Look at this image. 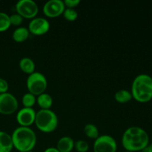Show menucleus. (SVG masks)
<instances>
[{
	"label": "nucleus",
	"mask_w": 152,
	"mask_h": 152,
	"mask_svg": "<svg viewBox=\"0 0 152 152\" xmlns=\"http://www.w3.org/2000/svg\"><path fill=\"white\" fill-rule=\"evenodd\" d=\"M8 83L4 79L0 77V94L7 93L8 91Z\"/></svg>",
	"instance_id": "25"
},
{
	"label": "nucleus",
	"mask_w": 152,
	"mask_h": 152,
	"mask_svg": "<svg viewBox=\"0 0 152 152\" xmlns=\"http://www.w3.org/2000/svg\"><path fill=\"white\" fill-rule=\"evenodd\" d=\"M142 152H152V143L148 144L146 148L142 151Z\"/></svg>",
	"instance_id": "27"
},
{
	"label": "nucleus",
	"mask_w": 152,
	"mask_h": 152,
	"mask_svg": "<svg viewBox=\"0 0 152 152\" xmlns=\"http://www.w3.org/2000/svg\"><path fill=\"white\" fill-rule=\"evenodd\" d=\"M28 29L29 32L34 35H43L50 29V23L48 20L45 18L35 17L30 22Z\"/></svg>",
	"instance_id": "10"
},
{
	"label": "nucleus",
	"mask_w": 152,
	"mask_h": 152,
	"mask_svg": "<svg viewBox=\"0 0 152 152\" xmlns=\"http://www.w3.org/2000/svg\"><path fill=\"white\" fill-rule=\"evenodd\" d=\"M10 26V16L4 12H0V32L6 31Z\"/></svg>",
	"instance_id": "20"
},
{
	"label": "nucleus",
	"mask_w": 152,
	"mask_h": 152,
	"mask_svg": "<svg viewBox=\"0 0 152 152\" xmlns=\"http://www.w3.org/2000/svg\"><path fill=\"white\" fill-rule=\"evenodd\" d=\"M149 144V137L143 129L132 126L126 129L122 137V145L126 151H143Z\"/></svg>",
	"instance_id": "1"
},
{
	"label": "nucleus",
	"mask_w": 152,
	"mask_h": 152,
	"mask_svg": "<svg viewBox=\"0 0 152 152\" xmlns=\"http://www.w3.org/2000/svg\"><path fill=\"white\" fill-rule=\"evenodd\" d=\"M65 9L62 0H49L43 6V13L48 17L54 18L62 14Z\"/></svg>",
	"instance_id": "9"
},
{
	"label": "nucleus",
	"mask_w": 152,
	"mask_h": 152,
	"mask_svg": "<svg viewBox=\"0 0 152 152\" xmlns=\"http://www.w3.org/2000/svg\"><path fill=\"white\" fill-rule=\"evenodd\" d=\"M35 124L44 133H51L58 126V117L50 109H40L36 114Z\"/></svg>",
	"instance_id": "4"
},
{
	"label": "nucleus",
	"mask_w": 152,
	"mask_h": 152,
	"mask_svg": "<svg viewBox=\"0 0 152 152\" xmlns=\"http://www.w3.org/2000/svg\"><path fill=\"white\" fill-rule=\"evenodd\" d=\"M74 147L78 152H87L89 149L88 143L83 140H80L74 142Z\"/></svg>",
	"instance_id": "22"
},
{
	"label": "nucleus",
	"mask_w": 152,
	"mask_h": 152,
	"mask_svg": "<svg viewBox=\"0 0 152 152\" xmlns=\"http://www.w3.org/2000/svg\"><path fill=\"white\" fill-rule=\"evenodd\" d=\"M22 102L24 108H32L37 102V98L34 94L31 93H26L22 98Z\"/></svg>",
	"instance_id": "19"
},
{
	"label": "nucleus",
	"mask_w": 152,
	"mask_h": 152,
	"mask_svg": "<svg viewBox=\"0 0 152 152\" xmlns=\"http://www.w3.org/2000/svg\"><path fill=\"white\" fill-rule=\"evenodd\" d=\"M28 152H34L33 151H28Z\"/></svg>",
	"instance_id": "28"
},
{
	"label": "nucleus",
	"mask_w": 152,
	"mask_h": 152,
	"mask_svg": "<svg viewBox=\"0 0 152 152\" xmlns=\"http://www.w3.org/2000/svg\"><path fill=\"white\" fill-rule=\"evenodd\" d=\"M132 97L140 103H146L152 99V77L148 74L137 76L132 85Z\"/></svg>",
	"instance_id": "2"
},
{
	"label": "nucleus",
	"mask_w": 152,
	"mask_h": 152,
	"mask_svg": "<svg viewBox=\"0 0 152 152\" xmlns=\"http://www.w3.org/2000/svg\"><path fill=\"white\" fill-rule=\"evenodd\" d=\"M26 84L29 93L34 96H39L45 93V91L47 88L48 82L46 77L42 73L34 72L28 77Z\"/></svg>",
	"instance_id": "5"
},
{
	"label": "nucleus",
	"mask_w": 152,
	"mask_h": 152,
	"mask_svg": "<svg viewBox=\"0 0 152 152\" xmlns=\"http://www.w3.org/2000/svg\"><path fill=\"white\" fill-rule=\"evenodd\" d=\"M37 112L33 108H23L16 114L17 123L22 127H29L35 123Z\"/></svg>",
	"instance_id": "11"
},
{
	"label": "nucleus",
	"mask_w": 152,
	"mask_h": 152,
	"mask_svg": "<svg viewBox=\"0 0 152 152\" xmlns=\"http://www.w3.org/2000/svg\"><path fill=\"white\" fill-rule=\"evenodd\" d=\"M19 68L24 73L31 74L35 72V63L31 58L24 57L19 61Z\"/></svg>",
	"instance_id": "15"
},
{
	"label": "nucleus",
	"mask_w": 152,
	"mask_h": 152,
	"mask_svg": "<svg viewBox=\"0 0 152 152\" xmlns=\"http://www.w3.org/2000/svg\"><path fill=\"white\" fill-rule=\"evenodd\" d=\"M62 14H63L64 18L70 22L75 21L78 17V13L77 10L73 8H65Z\"/></svg>",
	"instance_id": "21"
},
{
	"label": "nucleus",
	"mask_w": 152,
	"mask_h": 152,
	"mask_svg": "<svg viewBox=\"0 0 152 152\" xmlns=\"http://www.w3.org/2000/svg\"><path fill=\"white\" fill-rule=\"evenodd\" d=\"M13 148L19 152L32 151L37 144L36 134L29 127H18L11 135Z\"/></svg>",
	"instance_id": "3"
},
{
	"label": "nucleus",
	"mask_w": 152,
	"mask_h": 152,
	"mask_svg": "<svg viewBox=\"0 0 152 152\" xmlns=\"http://www.w3.org/2000/svg\"><path fill=\"white\" fill-rule=\"evenodd\" d=\"M17 13L25 19H34L39 11L37 3L33 0H19L16 4Z\"/></svg>",
	"instance_id": "7"
},
{
	"label": "nucleus",
	"mask_w": 152,
	"mask_h": 152,
	"mask_svg": "<svg viewBox=\"0 0 152 152\" xmlns=\"http://www.w3.org/2000/svg\"><path fill=\"white\" fill-rule=\"evenodd\" d=\"M126 152H129V151H126Z\"/></svg>",
	"instance_id": "29"
},
{
	"label": "nucleus",
	"mask_w": 152,
	"mask_h": 152,
	"mask_svg": "<svg viewBox=\"0 0 152 152\" xmlns=\"http://www.w3.org/2000/svg\"><path fill=\"white\" fill-rule=\"evenodd\" d=\"M84 132L86 136L90 139H97L99 137V130L95 125L88 123L84 127Z\"/></svg>",
	"instance_id": "18"
},
{
	"label": "nucleus",
	"mask_w": 152,
	"mask_h": 152,
	"mask_svg": "<svg viewBox=\"0 0 152 152\" xmlns=\"http://www.w3.org/2000/svg\"><path fill=\"white\" fill-rule=\"evenodd\" d=\"M44 152H59L58 151V149L54 147H50V148H48L45 150Z\"/></svg>",
	"instance_id": "26"
},
{
	"label": "nucleus",
	"mask_w": 152,
	"mask_h": 152,
	"mask_svg": "<svg viewBox=\"0 0 152 152\" xmlns=\"http://www.w3.org/2000/svg\"><path fill=\"white\" fill-rule=\"evenodd\" d=\"M19 107L18 100L12 94H0V114L10 115L16 111Z\"/></svg>",
	"instance_id": "6"
},
{
	"label": "nucleus",
	"mask_w": 152,
	"mask_h": 152,
	"mask_svg": "<svg viewBox=\"0 0 152 152\" xmlns=\"http://www.w3.org/2000/svg\"><path fill=\"white\" fill-rule=\"evenodd\" d=\"M13 148L11 136L0 131V152H10Z\"/></svg>",
	"instance_id": "12"
},
{
	"label": "nucleus",
	"mask_w": 152,
	"mask_h": 152,
	"mask_svg": "<svg viewBox=\"0 0 152 152\" xmlns=\"http://www.w3.org/2000/svg\"><path fill=\"white\" fill-rule=\"evenodd\" d=\"M23 19L22 16L19 14V13H13V14L10 16V25H13V26H19L23 22Z\"/></svg>",
	"instance_id": "23"
},
{
	"label": "nucleus",
	"mask_w": 152,
	"mask_h": 152,
	"mask_svg": "<svg viewBox=\"0 0 152 152\" xmlns=\"http://www.w3.org/2000/svg\"><path fill=\"white\" fill-rule=\"evenodd\" d=\"M64 4L67 8H73L77 7L80 3V0H65L63 1Z\"/></svg>",
	"instance_id": "24"
},
{
	"label": "nucleus",
	"mask_w": 152,
	"mask_h": 152,
	"mask_svg": "<svg viewBox=\"0 0 152 152\" xmlns=\"http://www.w3.org/2000/svg\"><path fill=\"white\" fill-rule=\"evenodd\" d=\"M29 35L30 32L28 28H25V27H19L13 31L12 37L16 42L20 43L23 42L25 40L28 39Z\"/></svg>",
	"instance_id": "14"
},
{
	"label": "nucleus",
	"mask_w": 152,
	"mask_h": 152,
	"mask_svg": "<svg viewBox=\"0 0 152 152\" xmlns=\"http://www.w3.org/2000/svg\"><path fill=\"white\" fill-rule=\"evenodd\" d=\"M117 149V142L110 135L99 136L94 143V152H116Z\"/></svg>",
	"instance_id": "8"
},
{
	"label": "nucleus",
	"mask_w": 152,
	"mask_h": 152,
	"mask_svg": "<svg viewBox=\"0 0 152 152\" xmlns=\"http://www.w3.org/2000/svg\"><path fill=\"white\" fill-rule=\"evenodd\" d=\"M74 148V141L70 137H62L56 144V148L59 152H71Z\"/></svg>",
	"instance_id": "13"
},
{
	"label": "nucleus",
	"mask_w": 152,
	"mask_h": 152,
	"mask_svg": "<svg viewBox=\"0 0 152 152\" xmlns=\"http://www.w3.org/2000/svg\"><path fill=\"white\" fill-rule=\"evenodd\" d=\"M37 102L41 109H50L53 105V98L48 94L43 93L39 95Z\"/></svg>",
	"instance_id": "16"
},
{
	"label": "nucleus",
	"mask_w": 152,
	"mask_h": 152,
	"mask_svg": "<svg viewBox=\"0 0 152 152\" xmlns=\"http://www.w3.org/2000/svg\"><path fill=\"white\" fill-rule=\"evenodd\" d=\"M132 93L126 89L118 91L114 94V99L119 103H127L132 100Z\"/></svg>",
	"instance_id": "17"
}]
</instances>
